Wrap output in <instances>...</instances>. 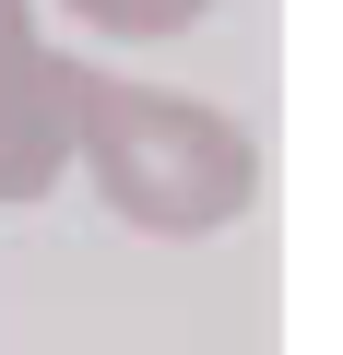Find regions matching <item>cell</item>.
<instances>
[{
    "label": "cell",
    "instance_id": "cell-2",
    "mask_svg": "<svg viewBox=\"0 0 343 355\" xmlns=\"http://www.w3.org/2000/svg\"><path fill=\"white\" fill-rule=\"evenodd\" d=\"M71 178V60L36 36V0H0V214Z\"/></svg>",
    "mask_w": 343,
    "mask_h": 355
},
{
    "label": "cell",
    "instance_id": "cell-1",
    "mask_svg": "<svg viewBox=\"0 0 343 355\" xmlns=\"http://www.w3.org/2000/svg\"><path fill=\"white\" fill-rule=\"evenodd\" d=\"M71 166L95 178V202L142 237H213L261 202V142L249 119L166 95V83H118L71 60Z\"/></svg>",
    "mask_w": 343,
    "mask_h": 355
},
{
    "label": "cell",
    "instance_id": "cell-3",
    "mask_svg": "<svg viewBox=\"0 0 343 355\" xmlns=\"http://www.w3.org/2000/svg\"><path fill=\"white\" fill-rule=\"evenodd\" d=\"M60 12H83L107 48H154V36H190L213 0H60Z\"/></svg>",
    "mask_w": 343,
    "mask_h": 355
}]
</instances>
